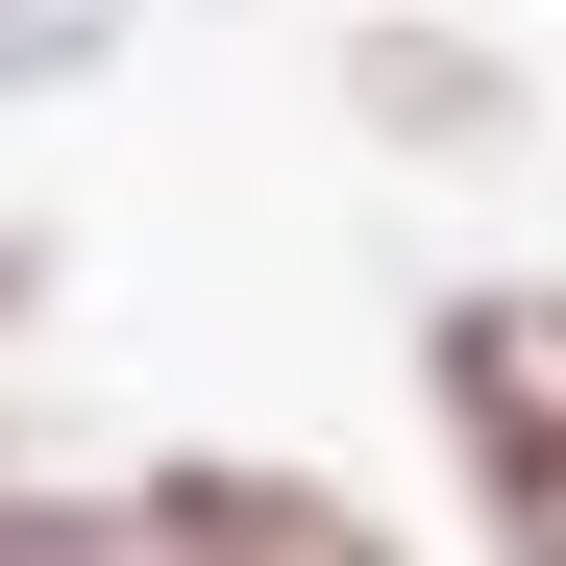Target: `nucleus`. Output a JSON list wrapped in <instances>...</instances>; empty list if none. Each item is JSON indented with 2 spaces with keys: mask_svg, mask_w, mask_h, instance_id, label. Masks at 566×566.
Listing matches in <instances>:
<instances>
[{
  "mask_svg": "<svg viewBox=\"0 0 566 566\" xmlns=\"http://www.w3.org/2000/svg\"><path fill=\"white\" fill-rule=\"evenodd\" d=\"M419 419L493 566H566V271H443L419 296Z\"/></svg>",
  "mask_w": 566,
  "mask_h": 566,
  "instance_id": "f257e3e1",
  "label": "nucleus"
},
{
  "mask_svg": "<svg viewBox=\"0 0 566 566\" xmlns=\"http://www.w3.org/2000/svg\"><path fill=\"white\" fill-rule=\"evenodd\" d=\"M321 99H345V148H395V172H517L542 148V74L468 25V0H345Z\"/></svg>",
  "mask_w": 566,
  "mask_h": 566,
  "instance_id": "f03ea898",
  "label": "nucleus"
},
{
  "mask_svg": "<svg viewBox=\"0 0 566 566\" xmlns=\"http://www.w3.org/2000/svg\"><path fill=\"white\" fill-rule=\"evenodd\" d=\"M124 542H148V566H419L369 493H321V468H271V443H172V468H124Z\"/></svg>",
  "mask_w": 566,
  "mask_h": 566,
  "instance_id": "7ed1b4c3",
  "label": "nucleus"
},
{
  "mask_svg": "<svg viewBox=\"0 0 566 566\" xmlns=\"http://www.w3.org/2000/svg\"><path fill=\"white\" fill-rule=\"evenodd\" d=\"M124 74V0H0V99H99Z\"/></svg>",
  "mask_w": 566,
  "mask_h": 566,
  "instance_id": "20e7f679",
  "label": "nucleus"
},
{
  "mask_svg": "<svg viewBox=\"0 0 566 566\" xmlns=\"http://www.w3.org/2000/svg\"><path fill=\"white\" fill-rule=\"evenodd\" d=\"M0 566H148L124 493H74V468H0Z\"/></svg>",
  "mask_w": 566,
  "mask_h": 566,
  "instance_id": "39448f33",
  "label": "nucleus"
},
{
  "mask_svg": "<svg viewBox=\"0 0 566 566\" xmlns=\"http://www.w3.org/2000/svg\"><path fill=\"white\" fill-rule=\"evenodd\" d=\"M50 271H74L50 222H0V369H25V345H50Z\"/></svg>",
  "mask_w": 566,
  "mask_h": 566,
  "instance_id": "423d86ee",
  "label": "nucleus"
},
{
  "mask_svg": "<svg viewBox=\"0 0 566 566\" xmlns=\"http://www.w3.org/2000/svg\"><path fill=\"white\" fill-rule=\"evenodd\" d=\"M0 468H25V369H0Z\"/></svg>",
  "mask_w": 566,
  "mask_h": 566,
  "instance_id": "0eeeda50",
  "label": "nucleus"
}]
</instances>
